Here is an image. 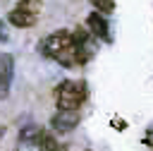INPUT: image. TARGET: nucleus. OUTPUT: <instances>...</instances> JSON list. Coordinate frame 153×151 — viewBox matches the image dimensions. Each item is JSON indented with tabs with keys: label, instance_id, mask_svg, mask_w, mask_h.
<instances>
[{
	"label": "nucleus",
	"instance_id": "7",
	"mask_svg": "<svg viewBox=\"0 0 153 151\" xmlns=\"http://www.w3.org/2000/svg\"><path fill=\"white\" fill-rule=\"evenodd\" d=\"M7 19H10V24H14V26H19V29H29V26L36 24L38 12H31V10H24V7L17 5V7L7 14Z\"/></svg>",
	"mask_w": 153,
	"mask_h": 151
},
{
	"label": "nucleus",
	"instance_id": "9",
	"mask_svg": "<svg viewBox=\"0 0 153 151\" xmlns=\"http://www.w3.org/2000/svg\"><path fill=\"white\" fill-rule=\"evenodd\" d=\"M93 7H96V12H98V14H100V12H105V14H108V12H112L115 2H112V0H96V2H93Z\"/></svg>",
	"mask_w": 153,
	"mask_h": 151
},
{
	"label": "nucleus",
	"instance_id": "11",
	"mask_svg": "<svg viewBox=\"0 0 153 151\" xmlns=\"http://www.w3.org/2000/svg\"><path fill=\"white\" fill-rule=\"evenodd\" d=\"M151 144H153V141H151Z\"/></svg>",
	"mask_w": 153,
	"mask_h": 151
},
{
	"label": "nucleus",
	"instance_id": "1",
	"mask_svg": "<svg viewBox=\"0 0 153 151\" xmlns=\"http://www.w3.org/2000/svg\"><path fill=\"white\" fill-rule=\"evenodd\" d=\"M41 50L48 58H53L55 62H60L62 67H79L93 55V46H91L88 31H84V29L55 31L41 43Z\"/></svg>",
	"mask_w": 153,
	"mask_h": 151
},
{
	"label": "nucleus",
	"instance_id": "5",
	"mask_svg": "<svg viewBox=\"0 0 153 151\" xmlns=\"http://www.w3.org/2000/svg\"><path fill=\"white\" fill-rule=\"evenodd\" d=\"M86 24H88V34H93L96 38H100V41H112V36H110V26H108V22H105L103 14L91 12V14L86 17Z\"/></svg>",
	"mask_w": 153,
	"mask_h": 151
},
{
	"label": "nucleus",
	"instance_id": "3",
	"mask_svg": "<svg viewBox=\"0 0 153 151\" xmlns=\"http://www.w3.org/2000/svg\"><path fill=\"white\" fill-rule=\"evenodd\" d=\"M12 74H14V60L10 53H0V98L7 96L10 84H12Z\"/></svg>",
	"mask_w": 153,
	"mask_h": 151
},
{
	"label": "nucleus",
	"instance_id": "6",
	"mask_svg": "<svg viewBox=\"0 0 153 151\" xmlns=\"http://www.w3.org/2000/svg\"><path fill=\"white\" fill-rule=\"evenodd\" d=\"M76 122H79V113H65V110H57V113L53 115V120H50V127H53V132L65 134V132H72V129L76 127Z\"/></svg>",
	"mask_w": 153,
	"mask_h": 151
},
{
	"label": "nucleus",
	"instance_id": "2",
	"mask_svg": "<svg viewBox=\"0 0 153 151\" xmlns=\"http://www.w3.org/2000/svg\"><path fill=\"white\" fill-rule=\"evenodd\" d=\"M55 103H57V110H65V113H79L81 103L86 101V84L84 81H76V79H65L55 86Z\"/></svg>",
	"mask_w": 153,
	"mask_h": 151
},
{
	"label": "nucleus",
	"instance_id": "4",
	"mask_svg": "<svg viewBox=\"0 0 153 151\" xmlns=\"http://www.w3.org/2000/svg\"><path fill=\"white\" fill-rule=\"evenodd\" d=\"M43 129L38 125H26L19 132V149L22 151H38V141H41Z\"/></svg>",
	"mask_w": 153,
	"mask_h": 151
},
{
	"label": "nucleus",
	"instance_id": "8",
	"mask_svg": "<svg viewBox=\"0 0 153 151\" xmlns=\"http://www.w3.org/2000/svg\"><path fill=\"white\" fill-rule=\"evenodd\" d=\"M38 151H62V146H60V141H57L50 132H45V129H43L41 141H38Z\"/></svg>",
	"mask_w": 153,
	"mask_h": 151
},
{
	"label": "nucleus",
	"instance_id": "10",
	"mask_svg": "<svg viewBox=\"0 0 153 151\" xmlns=\"http://www.w3.org/2000/svg\"><path fill=\"white\" fill-rule=\"evenodd\" d=\"M0 38H5V29H2V22H0Z\"/></svg>",
	"mask_w": 153,
	"mask_h": 151
}]
</instances>
